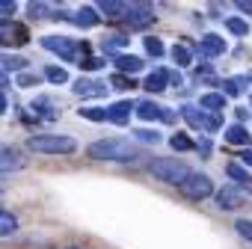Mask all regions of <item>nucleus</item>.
Returning a JSON list of instances; mask_svg holds the SVG:
<instances>
[{
  "label": "nucleus",
  "mask_w": 252,
  "mask_h": 249,
  "mask_svg": "<svg viewBox=\"0 0 252 249\" xmlns=\"http://www.w3.org/2000/svg\"><path fill=\"white\" fill-rule=\"evenodd\" d=\"M225 143L228 146H252V134H249V128H246V124H228V128H225Z\"/></svg>",
  "instance_id": "10"
},
{
  "label": "nucleus",
  "mask_w": 252,
  "mask_h": 249,
  "mask_svg": "<svg viewBox=\"0 0 252 249\" xmlns=\"http://www.w3.org/2000/svg\"><path fill=\"white\" fill-rule=\"evenodd\" d=\"M220 124H222V119H220V113H205L202 116V131H208V134H217L220 131Z\"/></svg>",
  "instance_id": "29"
},
{
  "label": "nucleus",
  "mask_w": 252,
  "mask_h": 249,
  "mask_svg": "<svg viewBox=\"0 0 252 249\" xmlns=\"http://www.w3.org/2000/svg\"><path fill=\"white\" fill-rule=\"evenodd\" d=\"M196 149H199L202 155H211V143H208V140H199V146H196Z\"/></svg>",
  "instance_id": "42"
},
{
  "label": "nucleus",
  "mask_w": 252,
  "mask_h": 249,
  "mask_svg": "<svg viewBox=\"0 0 252 249\" xmlns=\"http://www.w3.org/2000/svg\"><path fill=\"white\" fill-rule=\"evenodd\" d=\"M143 45H146V51H149V54H152L155 60L166 54V48H163V42H160V39H155V36H146V39H143Z\"/></svg>",
  "instance_id": "30"
},
{
  "label": "nucleus",
  "mask_w": 252,
  "mask_h": 249,
  "mask_svg": "<svg viewBox=\"0 0 252 249\" xmlns=\"http://www.w3.org/2000/svg\"><path fill=\"white\" fill-rule=\"evenodd\" d=\"M45 80H51V83H68V71L63 68V65H48L45 68Z\"/></svg>",
  "instance_id": "23"
},
{
  "label": "nucleus",
  "mask_w": 252,
  "mask_h": 249,
  "mask_svg": "<svg viewBox=\"0 0 252 249\" xmlns=\"http://www.w3.org/2000/svg\"><path fill=\"white\" fill-rule=\"evenodd\" d=\"M113 65H116V74H125V77L146 68V62H143L140 57H134V54H119V57L113 60Z\"/></svg>",
  "instance_id": "9"
},
{
  "label": "nucleus",
  "mask_w": 252,
  "mask_h": 249,
  "mask_svg": "<svg viewBox=\"0 0 252 249\" xmlns=\"http://www.w3.org/2000/svg\"><path fill=\"white\" fill-rule=\"evenodd\" d=\"M187 199H193V202H202V199H208L211 193H214V181L205 175V172H190L187 175V181L178 187Z\"/></svg>",
  "instance_id": "4"
},
{
  "label": "nucleus",
  "mask_w": 252,
  "mask_h": 249,
  "mask_svg": "<svg viewBox=\"0 0 252 249\" xmlns=\"http://www.w3.org/2000/svg\"><path fill=\"white\" fill-rule=\"evenodd\" d=\"M110 83H113V89H134V86H137L134 77H125V74H113Z\"/></svg>",
  "instance_id": "34"
},
{
  "label": "nucleus",
  "mask_w": 252,
  "mask_h": 249,
  "mask_svg": "<svg viewBox=\"0 0 252 249\" xmlns=\"http://www.w3.org/2000/svg\"><path fill=\"white\" fill-rule=\"evenodd\" d=\"M98 12H101V15H107V18H125V15H128V3L104 0V3H98Z\"/></svg>",
  "instance_id": "19"
},
{
  "label": "nucleus",
  "mask_w": 252,
  "mask_h": 249,
  "mask_svg": "<svg viewBox=\"0 0 252 249\" xmlns=\"http://www.w3.org/2000/svg\"><path fill=\"white\" fill-rule=\"evenodd\" d=\"M86 155L92 160H113V163H137L140 157H146V152L140 146H134L131 140L122 137H110V140H95Z\"/></svg>",
  "instance_id": "1"
},
{
  "label": "nucleus",
  "mask_w": 252,
  "mask_h": 249,
  "mask_svg": "<svg viewBox=\"0 0 252 249\" xmlns=\"http://www.w3.org/2000/svg\"><path fill=\"white\" fill-rule=\"evenodd\" d=\"M225 175H228L231 181H237V184H249V181H252L249 172H246L240 163H228V166H225Z\"/></svg>",
  "instance_id": "24"
},
{
  "label": "nucleus",
  "mask_w": 252,
  "mask_h": 249,
  "mask_svg": "<svg viewBox=\"0 0 252 249\" xmlns=\"http://www.w3.org/2000/svg\"><path fill=\"white\" fill-rule=\"evenodd\" d=\"M24 166V157L18 152H0V175H9V172H18Z\"/></svg>",
  "instance_id": "15"
},
{
  "label": "nucleus",
  "mask_w": 252,
  "mask_h": 249,
  "mask_svg": "<svg viewBox=\"0 0 252 249\" xmlns=\"http://www.w3.org/2000/svg\"><path fill=\"white\" fill-rule=\"evenodd\" d=\"M0 86H9V77H6V71H0Z\"/></svg>",
  "instance_id": "45"
},
{
  "label": "nucleus",
  "mask_w": 252,
  "mask_h": 249,
  "mask_svg": "<svg viewBox=\"0 0 252 249\" xmlns=\"http://www.w3.org/2000/svg\"><path fill=\"white\" fill-rule=\"evenodd\" d=\"M149 172H152L158 181L172 184V187H181V184L187 181V175H190L187 163H181V160H175V157H158V160H152V163H149Z\"/></svg>",
  "instance_id": "3"
},
{
  "label": "nucleus",
  "mask_w": 252,
  "mask_h": 249,
  "mask_svg": "<svg viewBox=\"0 0 252 249\" xmlns=\"http://www.w3.org/2000/svg\"><path fill=\"white\" fill-rule=\"evenodd\" d=\"M3 113H6V95L0 92V116H3Z\"/></svg>",
  "instance_id": "43"
},
{
  "label": "nucleus",
  "mask_w": 252,
  "mask_h": 249,
  "mask_svg": "<svg viewBox=\"0 0 252 249\" xmlns=\"http://www.w3.org/2000/svg\"><path fill=\"white\" fill-rule=\"evenodd\" d=\"M134 113H137L143 122H155V119H160L163 107H160V104H155V101H140V104L134 107Z\"/></svg>",
  "instance_id": "17"
},
{
  "label": "nucleus",
  "mask_w": 252,
  "mask_h": 249,
  "mask_svg": "<svg viewBox=\"0 0 252 249\" xmlns=\"http://www.w3.org/2000/svg\"><path fill=\"white\" fill-rule=\"evenodd\" d=\"M166 68H158V71H152L146 80H143V89H149V92H163L166 89Z\"/></svg>",
  "instance_id": "18"
},
{
  "label": "nucleus",
  "mask_w": 252,
  "mask_h": 249,
  "mask_svg": "<svg viewBox=\"0 0 252 249\" xmlns=\"http://www.w3.org/2000/svg\"><path fill=\"white\" fill-rule=\"evenodd\" d=\"M169 146H172L175 152H190V149H196V146H193V140H190L187 134H175V137L169 140Z\"/></svg>",
  "instance_id": "33"
},
{
  "label": "nucleus",
  "mask_w": 252,
  "mask_h": 249,
  "mask_svg": "<svg viewBox=\"0 0 252 249\" xmlns=\"http://www.w3.org/2000/svg\"><path fill=\"white\" fill-rule=\"evenodd\" d=\"M234 228H237V234H240L243 240H249V243H252V222H249V219H237V222H234Z\"/></svg>",
  "instance_id": "37"
},
{
  "label": "nucleus",
  "mask_w": 252,
  "mask_h": 249,
  "mask_svg": "<svg viewBox=\"0 0 252 249\" xmlns=\"http://www.w3.org/2000/svg\"><path fill=\"white\" fill-rule=\"evenodd\" d=\"M181 116H184V122L190 124V128L202 131V116H205V113H202L199 107H193V104H184V107H181Z\"/></svg>",
  "instance_id": "21"
},
{
  "label": "nucleus",
  "mask_w": 252,
  "mask_h": 249,
  "mask_svg": "<svg viewBox=\"0 0 252 249\" xmlns=\"http://www.w3.org/2000/svg\"><path fill=\"white\" fill-rule=\"evenodd\" d=\"M71 21H74L77 27H95V24H101V15H98L95 6H80V9L71 15Z\"/></svg>",
  "instance_id": "13"
},
{
  "label": "nucleus",
  "mask_w": 252,
  "mask_h": 249,
  "mask_svg": "<svg viewBox=\"0 0 252 249\" xmlns=\"http://www.w3.org/2000/svg\"><path fill=\"white\" fill-rule=\"evenodd\" d=\"M234 116H237V119L243 122V119H246V110H243V107H237V110H234ZM240 122H237V124H240Z\"/></svg>",
  "instance_id": "44"
},
{
  "label": "nucleus",
  "mask_w": 252,
  "mask_h": 249,
  "mask_svg": "<svg viewBox=\"0 0 252 249\" xmlns=\"http://www.w3.org/2000/svg\"><path fill=\"white\" fill-rule=\"evenodd\" d=\"M0 45H3V36H0Z\"/></svg>",
  "instance_id": "47"
},
{
  "label": "nucleus",
  "mask_w": 252,
  "mask_h": 249,
  "mask_svg": "<svg viewBox=\"0 0 252 249\" xmlns=\"http://www.w3.org/2000/svg\"><path fill=\"white\" fill-rule=\"evenodd\" d=\"M18 231V217L9 211H0V237H12Z\"/></svg>",
  "instance_id": "20"
},
{
  "label": "nucleus",
  "mask_w": 252,
  "mask_h": 249,
  "mask_svg": "<svg viewBox=\"0 0 252 249\" xmlns=\"http://www.w3.org/2000/svg\"><path fill=\"white\" fill-rule=\"evenodd\" d=\"M131 113H134V104H131V101H116V104L107 107V122H113V124H125V122L131 119Z\"/></svg>",
  "instance_id": "12"
},
{
  "label": "nucleus",
  "mask_w": 252,
  "mask_h": 249,
  "mask_svg": "<svg viewBox=\"0 0 252 249\" xmlns=\"http://www.w3.org/2000/svg\"><path fill=\"white\" fill-rule=\"evenodd\" d=\"M240 160H243V166H246V169H252V149H246V152L240 155Z\"/></svg>",
  "instance_id": "41"
},
{
  "label": "nucleus",
  "mask_w": 252,
  "mask_h": 249,
  "mask_svg": "<svg viewBox=\"0 0 252 249\" xmlns=\"http://www.w3.org/2000/svg\"><path fill=\"white\" fill-rule=\"evenodd\" d=\"M240 12H246V15H252V0H237V3H234Z\"/></svg>",
  "instance_id": "39"
},
{
  "label": "nucleus",
  "mask_w": 252,
  "mask_h": 249,
  "mask_svg": "<svg viewBox=\"0 0 252 249\" xmlns=\"http://www.w3.org/2000/svg\"><path fill=\"white\" fill-rule=\"evenodd\" d=\"M0 12H3V15H15L18 12V3H15V0H0Z\"/></svg>",
  "instance_id": "38"
},
{
  "label": "nucleus",
  "mask_w": 252,
  "mask_h": 249,
  "mask_svg": "<svg viewBox=\"0 0 252 249\" xmlns=\"http://www.w3.org/2000/svg\"><path fill=\"white\" fill-rule=\"evenodd\" d=\"M166 80H169V83H172V86H181V83H184V80H181V74H178V71H166Z\"/></svg>",
  "instance_id": "40"
},
{
  "label": "nucleus",
  "mask_w": 252,
  "mask_h": 249,
  "mask_svg": "<svg viewBox=\"0 0 252 249\" xmlns=\"http://www.w3.org/2000/svg\"><path fill=\"white\" fill-rule=\"evenodd\" d=\"M225 30L234 33V36H249V21H243V18H228V21H225Z\"/></svg>",
  "instance_id": "26"
},
{
  "label": "nucleus",
  "mask_w": 252,
  "mask_h": 249,
  "mask_svg": "<svg viewBox=\"0 0 252 249\" xmlns=\"http://www.w3.org/2000/svg\"><path fill=\"white\" fill-rule=\"evenodd\" d=\"M134 140H137V143H146V146H158V143H160V134L140 128V131H134Z\"/></svg>",
  "instance_id": "32"
},
{
  "label": "nucleus",
  "mask_w": 252,
  "mask_h": 249,
  "mask_svg": "<svg viewBox=\"0 0 252 249\" xmlns=\"http://www.w3.org/2000/svg\"><path fill=\"white\" fill-rule=\"evenodd\" d=\"M77 113L89 122H107V107H80Z\"/></svg>",
  "instance_id": "25"
},
{
  "label": "nucleus",
  "mask_w": 252,
  "mask_h": 249,
  "mask_svg": "<svg viewBox=\"0 0 252 249\" xmlns=\"http://www.w3.org/2000/svg\"><path fill=\"white\" fill-rule=\"evenodd\" d=\"M77 65H80L83 71H98V68H104V65H107V60H104V57H92V54H89V57H83Z\"/></svg>",
  "instance_id": "31"
},
{
  "label": "nucleus",
  "mask_w": 252,
  "mask_h": 249,
  "mask_svg": "<svg viewBox=\"0 0 252 249\" xmlns=\"http://www.w3.org/2000/svg\"><path fill=\"white\" fill-rule=\"evenodd\" d=\"M27 149L36 155H74L77 152V140L63 137V134H36L27 140Z\"/></svg>",
  "instance_id": "2"
},
{
  "label": "nucleus",
  "mask_w": 252,
  "mask_h": 249,
  "mask_svg": "<svg viewBox=\"0 0 252 249\" xmlns=\"http://www.w3.org/2000/svg\"><path fill=\"white\" fill-rule=\"evenodd\" d=\"M199 110H202V113H205V110H211V113L225 110V95H222V92H205V95L199 98Z\"/></svg>",
  "instance_id": "16"
},
{
  "label": "nucleus",
  "mask_w": 252,
  "mask_h": 249,
  "mask_svg": "<svg viewBox=\"0 0 252 249\" xmlns=\"http://www.w3.org/2000/svg\"><path fill=\"white\" fill-rule=\"evenodd\" d=\"M125 45H128V39H125V36H107L104 42H101V48H104V54H113V51H119V48H125Z\"/></svg>",
  "instance_id": "28"
},
{
  "label": "nucleus",
  "mask_w": 252,
  "mask_h": 249,
  "mask_svg": "<svg viewBox=\"0 0 252 249\" xmlns=\"http://www.w3.org/2000/svg\"><path fill=\"white\" fill-rule=\"evenodd\" d=\"M246 86H249V77H246V74H240V77H225V80H222V95H225V98H237V95L246 92Z\"/></svg>",
  "instance_id": "14"
},
{
  "label": "nucleus",
  "mask_w": 252,
  "mask_h": 249,
  "mask_svg": "<svg viewBox=\"0 0 252 249\" xmlns=\"http://www.w3.org/2000/svg\"><path fill=\"white\" fill-rule=\"evenodd\" d=\"M155 6H149V3H131L128 6V15H125V21H128V27L131 30H146L149 24H155Z\"/></svg>",
  "instance_id": "6"
},
{
  "label": "nucleus",
  "mask_w": 252,
  "mask_h": 249,
  "mask_svg": "<svg viewBox=\"0 0 252 249\" xmlns=\"http://www.w3.org/2000/svg\"><path fill=\"white\" fill-rule=\"evenodd\" d=\"M0 65H3L6 71H27V65H30V60H24V57H15V54H6V57H0Z\"/></svg>",
  "instance_id": "22"
},
{
  "label": "nucleus",
  "mask_w": 252,
  "mask_h": 249,
  "mask_svg": "<svg viewBox=\"0 0 252 249\" xmlns=\"http://www.w3.org/2000/svg\"><path fill=\"white\" fill-rule=\"evenodd\" d=\"M246 77H249V83H252V74H246Z\"/></svg>",
  "instance_id": "46"
},
{
  "label": "nucleus",
  "mask_w": 252,
  "mask_h": 249,
  "mask_svg": "<svg viewBox=\"0 0 252 249\" xmlns=\"http://www.w3.org/2000/svg\"><path fill=\"white\" fill-rule=\"evenodd\" d=\"M107 83H101V80H89V77H80V80H74V86H71V92L74 95H80V98H101V95H107Z\"/></svg>",
  "instance_id": "8"
},
{
  "label": "nucleus",
  "mask_w": 252,
  "mask_h": 249,
  "mask_svg": "<svg viewBox=\"0 0 252 249\" xmlns=\"http://www.w3.org/2000/svg\"><path fill=\"white\" fill-rule=\"evenodd\" d=\"M225 39L222 36H217V33H208V36H202V42H199V57L202 60H211V57H220V54H225Z\"/></svg>",
  "instance_id": "7"
},
{
  "label": "nucleus",
  "mask_w": 252,
  "mask_h": 249,
  "mask_svg": "<svg viewBox=\"0 0 252 249\" xmlns=\"http://www.w3.org/2000/svg\"><path fill=\"white\" fill-rule=\"evenodd\" d=\"M15 83H18L21 89H33V86H39V74H30V71H21Z\"/></svg>",
  "instance_id": "35"
},
{
  "label": "nucleus",
  "mask_w": 252,
  "mask_h": 249,
  "mask_svg": "<svg viewBox=\"0 0 252 249\" xmlns=\"http://www.w3.org/2000/svg\"><path fill=\"white\" fill-rule=\"evenodd\" d=\"M217 205L222 211H234V208L243 205V193L237 187H222V190H217Z\"/></svg>",
  "instance_id": "11"
},
{
  "label": "nucleus",
  "mask_w": 252,
  "mask_h": 249,
  "mask_svg": "<svg viewBox=\"0 0 252 249\" xmlns=\"http://www.w3.org/2000/svg\"><path fill=\"white\" fill-rule=\"evenodd\" d=\"M42 48L51 54H60L65 62H77V57H80V45H74V39H68V36H45Z\"/></svg>",
  "instance_id": "5"
},
{
  "label": "nucleus",
  "mask_w": 252,
  "mask_h": 249,
  "mask_svg": "<svg viewBox=\"0 0 252 249\" xmlns=\"http://www.w3.org/2000/svg\"><path fill=\"white\" fill-rule=\"evenodd\" d=\"M27 12H30V18H33V21H39V18H48L45 12H51V6H48V3H30V6H27Z\"/></svg>",
  "instance_id": "36"
},
{
  "label": "nucleus",
  "mask_w": 252,
  "mask_h": 249,
  "mask_svg": "<svg viewBox=\"0 0 252 249\" xmlns=\"http://www.w3.org/2000/svg\"><path fill=\"white\" fill-rule=\"evenodd\" d=\"M172 60H175L178 65H190V62H193V51H190L187 45H175V48H172Z\"/></svg>",
  "instance_id": "27"
},
{
  "label": "nucleus",
  "mask_w": 252,
  "mask_h": 249,
  "mask_svg": "<svg viewBox=\"0 0 252 249\" xmlns=\"http://www.w3.org/2000/svg\"><path fill=\"white\" fill-rule=\"evenodd\" d=\"M71 249H77V246H71Z\"/></svg>",
  "instance_id": "48"
}]
</instances>
